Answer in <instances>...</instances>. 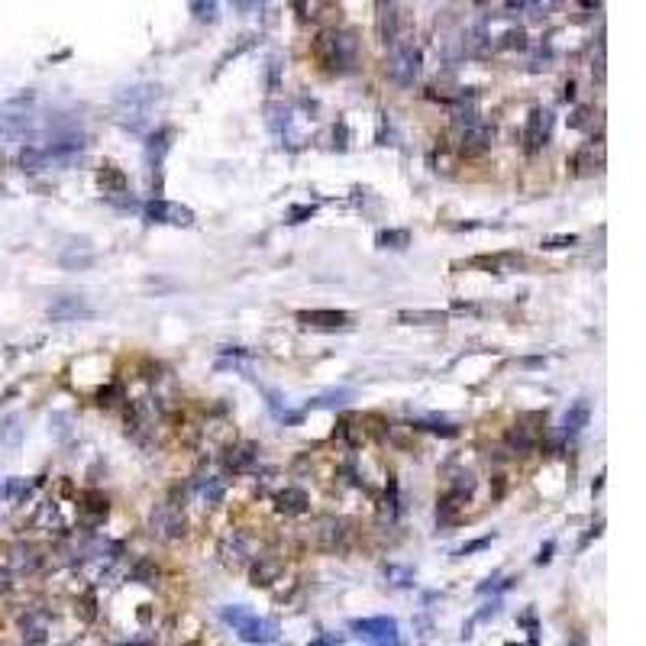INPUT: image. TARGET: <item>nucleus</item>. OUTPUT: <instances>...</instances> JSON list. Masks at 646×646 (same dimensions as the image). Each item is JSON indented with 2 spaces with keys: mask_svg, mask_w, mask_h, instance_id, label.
Listing matches in <instances>:
<instances>
[{
  "mask_svg": "<svg viewBox=\"0 0 646 646\" xmlns=\"http://www.w3.org/2000/svg\"><path fill=\"white\" fill-rule=\"evenodd\" d=\"M220 618H223V624H230L233 630L239 633V640L243 643H253V646H268L278 640V627L272 624V620H262L255 618L249 608H243V604H233V608H223L220 611Z\"/></svg>",
  "mask_w": 646,
  "mask_h": 646,
  "instance_id": "nucleus-2",
  "label": "nucleus"
},
{
  "mask_svg": "<svg viewBox=\"0 0 646 646\" xmlns=\"http://www.w3.org/2000/svg\"><path fill=\"white\" fill-rule=\"evenodd\" d=\"M268 129L272 133H285V129L291 127V107L285 104H268Z\"/></svg>",
  "mask_w": 646,
  "mask_h": 646,
  "instance_id": "nucleus-19",
  "label": "nucleus"
},
{
  "mask_svg": "<svg viewBox=\"0 0 646 646\" xmlns=\"http://www.w3.org/2000/svg\"><path fill=\"white\" fill-rule=\"evenodd\" d=\"M388 578H394V585H411V572L408 569H394V566H388Z\"/></svg>",
  "mask_w": 646,
  "mask_h": 646,
  "instance_id": "nucleus-32",
  "label": "nucleus"
},
{
  "mask_svg": "<svg viewBox=\"0 0 646 646\" xmlns=\"http://www.w3.org/2000/svg\"><path fill=\"white\" fill-rule=\"evenodd\" d=\"M349 398H352L349 388H339V391H330V394H323V398H314L310 401V408H339V404H346Z\"/></svg>",
  "mask_w": 646,
  "mask_h": 646,
  "instance_id": "nucleus-22",
  "label": "nucleus"
},
{
  "mask_svg": "<svg viewBox=\"0 0 646 646\" xmlns=\"http://www.w3.org/2000/svg\"><path fill=\"white\" fill-rule=\"evenodd\" d=\"M420 49H417L414 43H394L391 46V62H388V75H391L394 85L401 88H411L417 81V75H420Z\"/></svg>",
  "mask_w": 646,
  "mask_h": 646,
  "instance_id": "nucleus-4",
  "label": "nucleus"
},
{
  "mask_svg": "<svg viewBox=\"0 0 646 646\" xmlns=\"http://www.w3.org/2000/svg\"><path fill=\"white\" fill-rule=\"evenodd\" d=\"M588 420H591V404H588V398H578L576 404L566 411V417H562V433L566 436L582 433V430L588 427Z\"/></svg>",
  "mask_w": 646,
  "mask_h": 646,
  "instance_id": "nucleus-11",
  "label": "nucleus"
},
{
  "mask_svg": "<svg viewBox=\"0 0 646 646\" xmlns=\"http://www.w3.org/2000/svg\"><path fill=\"white\" fill-rule=\"evenodd\" d=\"M343 643V637H323V640H317V643H310V646H339Z\"/></svg>",
  "mask_w": 646,
  "mask_h": 646,
  "instance_id": "nucleus-35",
  "label": "nucleus"
},
{
  "mask_svg": "<svg viewBox=\"0 0 646 646\" xmlns=\"http://www.w3.org/2000/svg\"><path fill=\"white\" fill-rule=\"evenodd\" d=\"M549 129H553V113L543 110V107H536V110L530 113V120H527V129H524V149H527L530 155H536L543 146H546Z\"/></svg>",
  "mask_w": 646,
  "mask_h": 646,
  "instance_id": "nucleus-8",
  "label": "nucleus"
},
{
  "mask_svg": "<svg viewBox=\"0 0 646 646\" xmlns=\"http://www.w3.org/2000/svg\"><path fill=\"white\" fill-rule=\"evenodd\" d=\"M375 243H378L381 249H408L411 233L408 230H381L378 236H375Z\"/></svg>",
  "mask_w": 646,
  "mask_h": 646,
  "instance_id": "nucleus-20",
  "label": "nucleus"
},
{
  "mask_svg": "<svg viewBox=\"0 0 646 646\" xmlns=\"http://www.w3.org/2000/svg\"><path fill=\"white\" fill-rule=\"evenodd\" d=\"M152 530H159L162 536H181L184 534V517L178 511H171V507H159V511L152 514Z\"/></svg>",
  "mask_w": 646,
  "mask_h": 646,
  "instance_id": "nucleus-12",
  "label": "nucleus"
},
{
  "mask_svg": "<svg viewBox=\"0 0 646 646\" xmlns=\"http://www.w3.org/2000/svg\"><path fill=\"white\" fill-rule=\"evenodd\" d=\"M275 576H278V566H255V569H253V585H272Z\"/></svg>",
  "mask_w": 646,
  "mask_h": 646,
  "instance_id": "nucleus-28",
  "label": "nucleus"
},
{
  "mask_svg": "<svg viewBox=\"0 0 646 646\" xmlns=\"http://www.w3.org/2000/svg\"><path fill=\"white\" fill-rule=\"evenodd\" d=\"M171 136H175V129H169V127L155 129V133L149 136V149H146V155H149V165H152V169H159V165H162V159H165V152L171 149Z\"/></svg>",
  "mask_w": 646,
  "mask_h": 646,
  "instance_id": "nucleus-14",
  "label": "nucleus"
},
{
  "mask_svg": "<svg viewBox=\"0 0 646 646\" xmlns=\"http://www.w3.org/2000/svg\"><path fill=\"white\" fill-rule=\"evenodd\" d=\"M23 630H26L29 643H39V640H46V624H43V620H36V618L23 620Z\"/></svg>",
  "mask_w": 646,
  "mask_h": 646,
  "instance_id": "nucleus-27",
  "label": "nucleus"
},
{
  "mask_svg": "<svg viewBox=\"0 0 646 646\" xmlns=\"http://www.w3.org/2000/svg\"><path fill=\"white\" fill-rule=\"evenodd\" d=\"M359 52V39L352 33H343V29H330L317 39V55L330 71H346L352 62H356Z\"/></svg>",
  "mask_w": 646,
  "mask_h": 646,
  "instance_id": "nucleus-3",
  "label": "nucleus"
},
{
  "mask_svg": "<svg viewBox=\"0 0 646 646\" xmlns=\"http://www.w3.org/2000/svg\"><path fill=\"white\" fill-rule=\"evenodd\" d=\"M572 97H576V85L569 81V85H566V100H572Z\"/></svg>",
  "mask_w": 646,
  "mask_h": 646,
  "instance_id": "nucleus-36",
  "label": "nucleus"
},
{
  "mask_svg": "<svg viewBox=\"0 0 646 646\" xmlns=\"http://www.w3.org/2000/svg\"><path fill=\"white\" fill-rule=\"evenodd\" d=\"M553 549H556V543H553V540H549V543H546V546H543V549H540V556H536V566H546V562H549V559H553Z\"/></svg>",
  "mask_w": 646,
  "mask_h": 646,
  "instance_id": "nucleus-34",
  "label": "nucleus"
},
{
  "mask_svg": "<svg viewBox=\"0 0 646 646\" xmlns=\"http://www.w3.org/2000/svg\"><path fill=\"white\" fill-rule=\"evenodd\" d=\"M155 100H159V85H133L117 94L113 117H117V123H123L129 129H142L155 107Z\"/></svg>",
  "mask_w": 646,
  "mask_h": 646,
  "instance_id": "nucleus-1",
  "label": "nucleus"
},
{
  "mask_svg": "<svg viewBox=\"0 0 646 646\" xmlns=\"http://www.w3.org/2000/svg\"><path fill=\"white\" fill-rule=\"evenodd\" d=\"M492 136H494V129L488 127V123H482V120H475V123L456 127L452 139H456V149L462 155H482L484 149L492 146Z\"/></svg>",
  "mask_w": 646,
  "mask_h": 646,
  "instance_id": "nucleus-6",
  "label": "nucleus"
},
{
  "mask_svg": "<svg viewBox=\"0 0 646 646\" xmlns=\"http://www.w3.org/2000/svg\"><path fill=\"white\" fill-rule=\"evenodd\" d=\"M149 223H165V226H191L194 223V213L184 204H171V201H149L142 207Z\"/></svg>",
  "mask_w": 646,
  "mask_h": 646,
  "instance_id": "nucleus-7",
  "label": "nucleus"
},
{
  "mask_svg": "<svg viewBox=\"0 0 646 646\" xmlns=\"http://www.w3.org/2000/svg\"><path fill=\"white\" fill-rule=\"evenodd\" d=\"M4 440H7L10 446H14V443L20 440V430H16V417H10V420H7V430H4Z\"/></svg>",
  "mask_w": 646,
  "mask_h": 646,
  "instance_id": "nucleus-33",
  "label": "nucleus"
},
{
  "mask_svg": "<svg viewBox=\"0 0 646 646\" xmlns=\"http://www.w3.org/2000/svg\"><path fill=\"white\" fill-rule=\"evenodd\" d=\"M297 320L304 327H317V330H339V327L352 323V314H346V310H301Z\"/></svg>",
  "mask_w": 646,
  "mask_h": 646,
  "instance_id": "nucleus-9",
  "label": "nucleus"
},
{
  "mask_svg": "<svg viewBox=\"0 0 646 646\" xmlns=\"http://www.w3.org/2000/svg\"><path fill=\"white\" fill-rule=\"evenodd\" d=\"M578 236L576 233H562V236H546L543 239V249H566V246H576Z\"/></svg>",
  "mask_w": 646,
  "mask_h": 646,
  "instance_id": "nucleus-26",
  "label": "nucleus"
},
{
  "mask_svg": "<svg viewBox=\"0 0 646 646\" xmlns=\"http://www.w3.org/2000/svg\"><path fill=\"white\" fill-rule=\"evenodd\" d=\"M191 10H194V16L197 20H207V23H213L217 20V4H191Z\"/></svg>",
  "mask_w": 646,
  "mask_h": 646,
  "instance_id": "nucleus-29",
  "label": "nucleus"
},
{
  "mask_svg": "<svg viewBox=\"0 0 646 646\" xmlns=\"http://www.w3.org/2000/svg\"><path fill=\"white\" fill-rule=\"evenodd\" d=\"M352 630L359 640H366L369 646H401L398 620L394 618H366V620H352Z\"/></svg>",
  "mask_w": 646,
  "mask_h": 646,
  "instance_id": "nucleus-5",
  "label": "nucleus"
},
{
  "mask_svg": "<svg viewBox=\"0 0 646 646\" xmlns=\"http://www.w3.org/2000/svg\"><path fill=\"white\" fill-rule=\"evenodd\" d=\"M49 317L52 320H78V317H94V307L85 301V297L65 295V297H58V301H52Z\"/></svg>",
  "mask_w": 646,
  "mask_h": 646,
  "instance_id": "nucleus-10",
  "label": "nucleus"
},
{
  "mask_svg": "<svg viewBox=\"0 0 646 646\" xmlns=\"http://www.w3.org/2000/svg\"><path fill=\"white\" fill-rule=\"evenodd\" d=\"M492 540H494V534L492 536H482V540H472V543H465L462 549H456V556H459V559H462V556H472V553H478V549H484Z\"/></svg>",
  "mask_w": 646,
  "mask_h": 646,
  "instance_id": "nucleus-31",
  "label": "nucleus"
},
{
  "mask_svg": "<svg viewBox=\"0 0 646 646\" xmlns=\"http://www.w3.org/2000/svg\"><path fill=\"white\" fill-rule=\"evenodd\" d=\"M398 4H378V36L385 46L398 43Z\"/></svg>",
  "mask_w": 646,
  "mask_h": 646,
  "instance_id": "nucleus-13",
  "label": "nucleus"
},
{
  "mask_svg": "<svg viewBox=\"0 0 646 646\" xmlns=\"http://www.w3.org/2000/svg\"><path fill=\"white\" fill-rule=\"evenodd\" d=\"M201 498H204L207 504H220V501H223V482H220V478H207V482L201 484Z\"/></svg>",
  "mask_w": 646,
  "mask_h": 646,
  "instance_id": "nucleus-24",
  "label": "nucleus"
},
{
  "mask_svg": "<svg viewBox=\"0 0 646 646\" xmlns=\"http://www.w3.org/2000/svg\"><path fill=\"white\" fill-rule=\"evenodd\" d=\"M275 504H278V511L281 514H291V517H295V514H304L307 511V494L301 492V488H285V492H278L275 494Z\"/></svg>",
  "mask_w": 646,
  "mask_h": 646,
  "instance_id": "nucleus-16",
  "label": "nucleus"
},
{
  "mask_svg": "<svg viewBox=\"0 0 646 646\" xmlns=\"http://www.w3.org/2000/svg\"><path fill=\"white\" fill-rule=\"evenodd\" d=\"M33 488V482H26V478H10V482L0 484V498H23V494Z\"/></svg>",
  "mask_w": 646,
  "mask_h": 646,
  "instance_id": "nucleus-23",
  "label": "nucleus"
},
{
  "mask_svg": "<svg viewBox=\"0 0 646 646\" xmlns=\"http://www.w3.org/2000/svg\"><path fill=\"white\" fill-rule=\"evenodd\" d=\"M97 184L107 197H117L127 191V175L117 169V165H100V175H97Z\"/></svg>",
  "mask_w": 646,
  "mask_h": 646,
  "instance_id": "nucleus-17",
  "label": "nucleus"
},
{
  "mask_svg": "<svg viewBox=\"0 0 646 646\" xmlns=\"http://www.w3.org/2000/svg\"><path fill=\"white\" fill-rule=\"evenodd\" d=\"M414 427L417 430H430V433H443V436H456L459 433L452 423H443V420H417Z\"/></svg>",
  "mask_w": 646,
  "mask_h": 646,
  "instance_id": "nucleus-25",
  "label": "nucleus"
},
{
  "mask_svg": "<svg viewBox=\"0 0 646 646\" xmlns=\"http://www.w3.org/2000/svg\"><path fill=\"white\" fill-rule=\"evenodd\" d=\"M20 169L23 171H46V152H43V146H23L20 149Z\"/></svg>",
  "mask_w": 646,
  "mask_h": 646,
  "instance_id": "nucleus-18",
  "label": "nucleus"
},
{
  "mask_svg": "<svg viewBox=\"0 0 646 646\" xmlns=\"http://www.w3.org/2000/svg\"><path fill=\"white\" fill-rule=\"evenodd\" d=\"M401 323H446V310H401Z\"/></svg>",
  "mask_w": 646,
  "mask_h": 646,
  "instance_id": "nucleus-21",
  "label": "nucleus"
},
{
  "mask_svg": "<svg viewBox=\"0 0 646 646\" xmlns=\"http://www.w3.org/2000/svg\"><path fill=\"white\" fill-rule=\"evenodd\" d=\"M317 207L314 204H301V207H291L288 211V223H304L307 217H314Z\"/></svg>",
  "mask_w": 646,
  "mask_h": 646,
  "instance_id": "nucleus-30",
  "label": "nucleus"
},
{
  "mask_svg": "<svg viewBox=\"0 0 646 646\" xmlns=\"http://www.w3.org/2000/svg\"><path fill=\"white\" fill-rule=\"evenodd\" d=\"M255 459H259V446H255V443H239V446H233V450L226 452V469L246 472Z\"/></svg>",
  "mask_w": 646,
  "mask_h": 646,
  "instance_id": "nucleus-15",
  "label": "nucleus"
}]
</instances>
